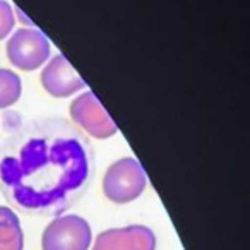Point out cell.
<instances>
[{
    "label": "cell",
    "mask_w": 250,
    "mask_h": 250,
    "mask_svg": "<svg viewBox=\"0 0 250 250\" xmlns=\"http://www.w3.org/2000/svg\"><path fill=\"white\" fill-rule=\"evenodd\" d=\"M147 177L141 163L132 156L120 158L106 168L103 177V194L113 204H129L143 195Z\"/></svg>",
    "instance_id": "1"
},
{
    "label": "cell",
    "mask_w": 250,
    "mask_h": 250,
    "mask_svg": "<svg viewBox=\"0 0 250 250\" xmlns=\"http://www.w3.org/2000/svg\"><path fill=\"white\" fill-rule=\"evenodd\" d=\"M93 231L77 214H65L48 223L42 235V250H89Z\"/></svg>",
    "instance_id": "2"
},
{
    "label": "cell",
    "mask_w": 250,
    "mask_h": 250,
    "mask_svg": "<svg viewBox=\"0 0 250 250\" xmlns=\"http://www.w3.org/2000/svg\"><path fill=\"white\" fill-rule=\"evenodd\" d=\"M50 40L38 28H21L11 35L5 52L16 67L22 70H35L42 67L50 57Z\"/></svg>",
    "instance_id": "3"
},
{
    "label": "cell",
    "mask_w": 250,
    "mask_h": 250,
    "mask_svg": "<svg viewBox=\"0 0 250 250\" xmlns=\"http://www.w3.org/2000/svg\"><path fill=\"white\" fill-rule=\"evenodd\" d=\"M69 111L72 120L94 139H108L118 132L117 124L93 91H86L74 98Z\"/></svg>",
    "instance_id": "4"
},
{
    "label": "cell",
    "mask_w": 250,
    "mask_h": 250,
    "mask_svg": "<svg viewBox=\"0 0 250 250\" xmlns=\"http://www.w3.org/2000/svg\"><path fill=\"white\" fill-rule=\"evenodd\" d=\"M91 250H156V235L144 225L110 228L96 236Z\"/></svg>",
    "instance_id": "5"
},
{
    "label": "cell",
    "mask_w": 250,
    "mask_h": 250,
    "mask_svg": "<svg viewBox=\"0 0 250 250\" xmlns=\"http://www.w3.org/2000/svg\"><path fill=\"white\" fill-rule=\"evenodd\" d=\"M40 79L46 93L55 98H67L86 86L84 79L62 53L55 55L53 59H50V62L45 63Z\"/></svg>",
    "instance_id": "6"
},
{
    "label": "cell",
    "mask_w": 250,
    "mask_h": 250,
    "mask_svg": "<svg viewBox=\"0 0 250 250\" xmlns=\"http://www.w3.org/2000/svg\"><path fill=\"white\" fill-rule=\"evenodd\" d=\"M24 233L18 214L7 206H0V250H22Z\"/></svg>",
    "instance_id": "7"
},
{
    "label": "cell",
    "mask_w": 250,
    "mask_h": 250,
    "mask_svg": "<svg viewBox=\"0 0 250 250\" xmlns=\"http://www.w3.org/2000/svg\"><path fill=\"white\" fill-rule=\"evenodd\" d=\"M22 83L21 77L11 69L0 67V110L9 108L21 98Z\"/></svg>",
    "instance_id": "8"
},
{
    "label": "cell",
    "mask_w": 250,
    "mask_h": 250,
    "mask_svg": "<svg viewBox=\"0 0 250 250\" xmlns=\"http://www.w3.org/2000/svg\"><path fill=\"white\" fill-rule=\"evenodd\" d=\"M16 22V16L12 5L7 0H0V40H4L12 31Z\"/></svg>",
    "instance_id": "9"
},
{
    "label": "cell",
    "mask_w": 250,
    "mask_h": 250,
    "mask_svg": "<svg viewBox=\"0 0 250 250\" xmlns=\"http://www.w3.org/2000/svg\"><path fill=\"white\" fill-rule=\"evenodd\" d=\"M12 11H14V16H18V19H19V21H21L22 24H26V28H33V21L28 18V16L24 14V12L21 11V9H19V7H16V9H12Z\"/></svg>",
    "instance_id": "10"
}]
</instances>
